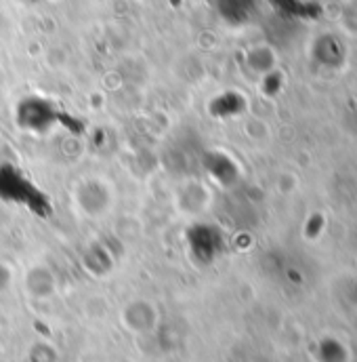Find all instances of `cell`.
Returning <instances> with one entry per match:
<instances>
[{
	"mask_svg": "<svg viewBox=\"0 0 357 362\" xmlns=\"http://www.w3.org/2000/svg\"><path fill=\"white\" fill-rule=\"evenodd\" d=\"M0 198L4 202L28 206L40 217H49L51 213V202L47 200V196L13 165L0 167Z\"/></svg>",
	"mask_w": 357,
	"mask_h": 362,
	"instance_id": "obj_1",
	"label": "cell"
}]
</instances>
